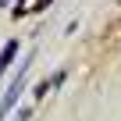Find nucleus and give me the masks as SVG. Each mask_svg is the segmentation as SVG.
I'll list each match as a JSON object with an SVG mask.
<instances>
[{
    "label": "nucleus",
    "instance_id": "7ed1b4c3",
    "mask_svg": "<svg viewBox=\"0 0 121 121\" xmlns=\"http://www.w3.org/2000/svg\"><path fill=\"white\" fill-rule=\"evenodd\" d=\"M50 89H53V86H50V78H39V82H36V86H32V93H36V96H39V100H43V96H46V93H50Z\"/></svg>",
    "mask_w": 121,
    "mask_h": 121
},
{
    "label": "nucleus",
    "instance_id": "f03ea898",
    "mask_svg": "<svg viewBox=\"0 0 121 121\" xmlns=\"http://www.w3.org/2000/svg\"><path fill=\"white\" fill-rule=\"evenodd\" d=\"M18 53H22V43H18V39H7L4 50H0V71H7V68H11V60H14Z\"/></svg>",
    "mask_w": 121,
    "mask_h": 121
},
{
    "label": "nucleus",
    "instance_id": "423d86ee",
    "mask_svg": "<svg viewBox=\"0 0 121 121\" xmlns=\"http://www.w3.org/2000/svg\"><path fill=\"white\" fill-rule=\"evenodd\" d=\"M32 117V107H18V114H14V121H29Z\"/></svg>",
    "mask_w": 121,
    "mask_h": 121
},
{
    "label": "nucleus",
    "instance_id": "0eeeda50",
    "mask_svg": "<svg viewBox=\"0 0 121 121\" xmlns=\"http://www.w3.org/2000/svg\"><path fill=\"white\" fill-rule=\"evenodd\" d=\"M7 4H11V0H0V7H7Z\"/></svg>",
    "mask_w": 121,
    "mask_h": 121
},
{
    "label": "nucleus",
    "instance_id": "39448f33",
    "mask_svg": "<svg viewBox=\"0 0 121 121\" xmlns=\"http://www.w3.org/2000/svg\"><path fill=\"white\" fill-rule=\"evenodd\" d=\"M64 78H68V71H53V75H50V86L57 89V86H60V82H64Z\"/></svg>",
    "mask_w": 121,
    "mask_h": 121
},
{
    "label": "nucleus",
    "instance_id": "f257e3e1",
    "mask_svg": "<svg viewBox=\"0 0 121 121\" xmlns=\"http://www.w3.org/2000/svg\"><path fill=\"white\" fill-rule=\"evenodd\" d=\"M29 64H32V53H25V57H22V68L14 71V82L7 86V93H4V100H0V121H7V114L14 110V103H18V96L25 93V75H29Z\"/></svg>",
    "mask_w": 121,
    "mask_h": 121
},
{
    "label": "nucleus",
    "instance_id": "20e7f679",
    "mask_svg": "<svg viewBox=\"0 0 121 121\" xmlns=\"http://www.w3.org/2000/svg\"><path fill=\"white\" fill-rule=\"evenodd\" d=\"M50 4H53V0H36V4H29V11H32V14H39V11H46Z\"/></svg>",
    "mask_w": 121,
    "mask_h": 121
}]
</instances>
